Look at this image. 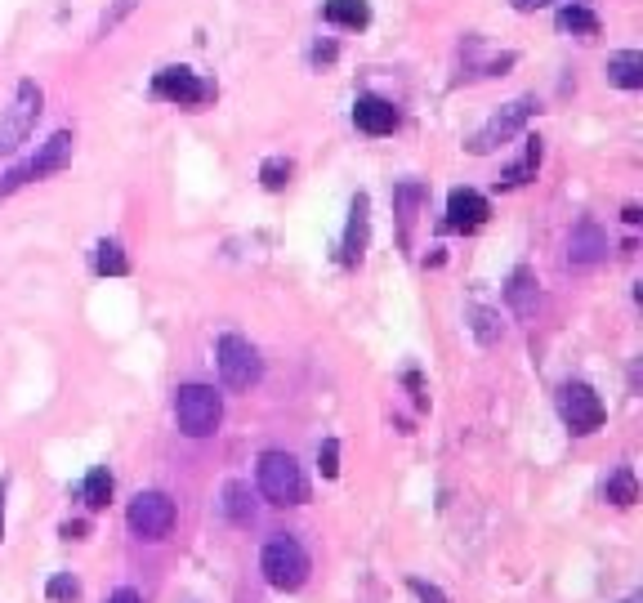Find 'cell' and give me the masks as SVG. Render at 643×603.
Segmentation results:
<instances>
[{"label":"cell","instance_id":"1","mask_svg":"<svg viewBox=\"0 0 643 603\" xmlns=\"http://www.w3.org/2000/svg\"><path fill=\"white\" fill-rule=\"evenodd\" d=\"M72 148H76V139H72V130H54L50 139L36 148V157H27L23 166H14L9 175H0V201L5 197H14L18 188H27V184H36V179H50V175H59V170L72 161Z\"/></svg>","mask_w":643,"mask_h":603},{"label":"cell","instance_id":"2","mask_svg":"<svg viewBox=\"0 0 643 603\" xmlns=\"http://www.w3.org/2000/svg\"><path fill=\"white\" fill-rule=\"evenodd\" d=\"M259 492L268 505H304L309 501V483H304V469L291 452H264L259 456Z\"/></svg>","mask_w":643,"mask_h":603},{"label":"cell","instance_id":"3","mask_svg":"<svg viewBox=\"0 0 643 603\" xmlns=\"http://www.w3.org/2000/svg\"><path fill=\"white\" fill-rule=\"evenodd\" d=\"M219 420H224V398L210 385L193 380V385L175 389V425L184 429L188 438H210L219 429Z\"/></svg>","mask_w":643,"mask_h":603},{"label":"cell","instance_id":"4","mask_svg":"<svg viewBox=\"0 0 643 603\" xmlns=\"http://www.w3.org/2000/svg\"><path fill=\"white\" fill-rule=\"evenodd\" d=\"M259 572H264V581L273 590L291 595V590H300L309 581V550L295 536H273L264 545V554H259Z\"/></svg>","mask_w":643,"mask_h":603},{"label":"cell","instance_id":"5","mask_svg":"<svg viewBox=\"0 0 643 603\" xmlns=\"http://www.w3.org/2000/svg\"><path fill=\"white\" fill-rule=\"evenodd\" d=\"M536 108H541V103H536L532 94H523V99L505 103L501 112H492V117L483 121V130H478L474 139L465 143V148L474 152V157H487V152H496L501 143H510L514 134H523V130H527V121L536 117Z\"/></svg>","mask_w":643,"mask_h":603},{"label":"cell","instance_id":"6","mask_svg":"<svg viewBox=\"0 0 643 603\" xmlns=\"http://www.w3.org/2000/svg\"><path fill=\"white\" fill-rule=\"evenodd\" d=\"M41 108H45L41 85H36V81H18L14 103L0 112V152L23 148L27 134L36 130V121H41Z\"/></svg>","mask_w":643,"mask_h":603},{"label":"cell","instance_id":"7","mask_svg":"<svg viewBox=\"0 0 643 603\" xmlns=\"http://www.w3.org/2000/svg\"><path fill=\"white\" fill-rule=\"evenodd\" d=\"M175 514H179L175 501H170L166 492H157V487H148V492H139L130 501L126 523L139 541H166L170 528H175Z\"/></svg>","mask_w":643,"mask_h":603},{"label":"cell","instance_id":"8","mask_svg":"<svg viewBox=\"0 0 643 603\" xmlns=\"http://www.w3.org/2000/svg\"><path fill=\"white\" fill-rule=\"evenodd\" d=\"M215 362H219V376H224L228 389H251L255 380L264 376V362H259L255 344L242 340V335H219Z\"/></svg>","mask_w":643,"mask_h":603},{"label":"cell","instance_id":"9","mask_svg":"<svg viewBox=\"0 0 643 603\" xmlns=\"http://www.w3.org/2000/svg\"><path fill=\"white\" fill-rule=\"evenodd\" d=\"M559 416H563V425H568L572 434H594V429L608 420V407H603V398L594 394L590 385L568 380V385L559 389Z\"/></svg>","mask_w":643,"mask_h":603},{"label":"cell","instance_id":"10","mask_svg":"<svg viewBox=\"0 0 643 603\" xmlns=\"http://www.w3.org/2000/svg\"><path fill=\"white\" fill-rule=\"evenodd\" d=\"M152 94L166 103H179V108H201L215 90H210L197 72H188V67H166V72H157V81H152Z\"/></svg>","mask_w":643,"mask_h":603},{"label":"cell","instance_id":"11","mask_svg":"<svg viewBox=\"0 0 643 603\" xmlns=\"http://www.w3.org/2000/svg\"><path fill=\"white\" fill-rule=\"evenodd\" d=\"M487 215H492V206H487V197L474 193V188H456V193L447 197V228L451 233H478V228L487 224Z\"/></svg>","mask_w":643,"mask_h":603},{"label":"cell","instance_id":"12","mask_svg":"<svg viewBox=\"0 0 643 603\" xmlns=\"http://www.w3.org/2000/svg\"><path fill=\"white\" fill-rule=\"evenodd\" d=\"M599 260H608V233H603L594 219H581L568 233V264L572 268H594Z\"/></svg>","mask_w":643,"mask_h":603},{"label":"cell","instance_id":"13","mask_svg":"<svg viewBox=\"0 0 643 603\" xmlns=\"http://www.w3.org/2000/svg\"><path fill=\"white\" fill-rule=\"evenodd\" d=\"M367 237H371V201L367 193H358L349 206V228H344V242H340V260L349 268L367 255Z\"/></svg>","mask_w":643,"mask_h":603},{"label":"cell","instance_id":"14","mask_svg":"<svg viewBox=\"0 0 643 603\" xmlns=\"http://www.w3.org/2000/svg\"><path fill=\"white\" fill-rule=\"evenodd\" d=\"M398 108H393L389 99H376V94H362L358 103H353V126H358L362 134H393L398 130Z\"/></svg>","mask_w":643,"mask_h":603},{"label":"cell","instance_id":"15","mask_svg":"<svg viewBox=\"0 0 643 603\" xmlns=\"http://www.w3.org/2000/svg\"><path fill=\"white\" fill-rule=\"evenodd\" d=\"M505 300H510V309L518 313V318H536V309H541V291H536L532 268H514L510 282H505Z\"/></svg>","mask_w":643,"mask_h":603},{"label":"cell","instance_id":"16","mask_svg":"<svg viewBox=\"0 0 643 603\" xmlns=\"http://www.w3.org/2000/svg\"><path fill=\"white\" fill-rule=\"evenodd\" d=\"M322 18L335 27H349V32H362V27L371 23V5L367 0H326Z\"/></svg>","mask_w":643,"mask_h":603},{"label":"cell","instance_id":"17","mask_svg":"<svg viewBox=\"0 0 643 603\" xmlns=\"http://www.w3.org/2000/svg\"><path fill=\"white\" fill-rule=\"evenodd\" d=\"M608 81L621 90H639L643 85V54L639 50H621L608 59Z\"/></svg>","mask_w":643,"mask_h":603},{"label":"cell","instance_id":"18","mask_svg":"<svg viewBox=\"0 0 643 603\" xmlns=\"http://www.w3.org/2000/svg\"><path fill=\"white\" fill-rule=\"evenodd\" d=\"M224 514L237 523V528H251V523H255L251 487H246V483H228V487H224Z\"/></svg>","mask_w":643,"mask_h":603},{"label":"cell","instance_id":"19","mask_svg":"<svg viewBox=\"0 0 643 603\" xmlns=\"http://www.w3.org/2000/svg\"><path fill=\"white\" fill-rule=\"evenodd\" d=\"M559 27L572 36H599V14L590 5H581V0H572V5L559 9Z\"/></svg>","mask_w":643,"mask_h":603},{"label":"cell","instance_id":"20","mask_svg":"<svg viewBox=\"0 0 643 603\" xmlns=\"http://www.w3.org/2000/svg\"><path fill=\"white\" fill-rule=\"evenodd\" d=\"M603 501L621 505V510H626V505H635V501H639V483H635V469H626V465H621L617 474H612L608 483H603Z\"/></svg>","mask_w":643,"mask_h":603},{"label":"cell","instance_id":"21","mask_svg":"<svg viewBox=\"0 0 643 603\" xmlns=\"http://www.w3.org/2000/svg\"><path fill=\"white\" fill-rule=\"evenodd\" d=\"M541 152H545L541 139H527V157L518 161V166L505 170L496 184H501V188H518V184H527V179H536V170H541Z\"/></svg>","mask_w":643,"mask_h":603},{"label":"cell","instance_id":"22","mask_svg":"<svg viewBox=\"0 0 643 603\" xmlns=\"http://www.w3.org/2000/svg\"><path fill=\"white\" fill-rule=\"evenodd\" d=\"M81 496H85V505H90V510H103V505L112 501V474H108V465H94L90 474H85Z\"/></svg>","mask_w":643,"mask_h":603},{"label":"cell","instance_id":"23","mask_svg":"<svg viewBox=\"0 0 643 603\" xmlns=\"http://www.w3.org/2000/svg\"><path fill=\"white\" fill-rule=\"evenodd\" d=\"M94 273H103V277H126L130 273V260H126V251H121V242L94 246Z\"/></svg>","mask_w":643,"mask_h":603},{"label":"cell","instance_id":"24","mask_svg":"<svg viewBox=\"0 0 643 603\" xmlns=\"http://www.w3.org/2000/svg\"><path fill=\"white\" fill-rule=\"evenodd\" d=\"M469 327H474V335L483 344H496L505 335V327H501V313L496 309H483V304H478V309H469Z\"/></svg>","mask_w":643,"mask_h":603},{"label":"cell","instance_id":"25","mask_svg":"<svg viewBox=\"0 0 643 603\" xmlns=\"http://www.w3.org/2000/svg\"><path fill=\"white\" fill-rule=\"evenodd\" d=\"M291 175H295V166L286 157H268L264 166H259V184H264L268 193H282V188L291 184Z\"/></svg>","mask_w":643,"mask_h":603},{"label":"cell","instance_id":"26","mask_svg":"<svg viewBox=\"0 0 643 603\" xmlns=\"http://www.w3.org/2000/svg\"><path fill=\"white\" fill-rule=\"evenodd\" d=\"M45 599L50 603H76L81 599V581H76L72 572H54L50 586H45Z\"/></svg>","mask_w":643,"mask_h":603},{"label":"cell","instance_id":"27","mask_svg":"<svg viewBox=\"0 0 643 603\" xmlns=\"http://www.w3.org/2000/svg\"><path fill=\"white\" fill-rule=\"evenodd\" d=\"M134 9H139V0H117V5L108 9V14L99 18V36H108V32H117L121 23H126V18L134 14Z\"/></svg>","mask_w":643,"mask_h":603},{"label":"cell","instance_id":"28","mask_svg":"<svg viewBox=\"0 0 643 603\" xmlns=\"http://www.w3.org/2000/svg\"><path fill=\"white\" fill-rule=\"evenodd\" d=\"M318 469H322V478L340 474V443H335V438H326V443L318 447Z\"/></svg>","mask_w":643,"mask_h":603},{"label":"cell","instance_id":"29","mask_svg":"<svg viewBox=\"0 0 643 603\" xmlns=\"http://www.w3.org/2000/svg\"><path fill=\"white\" fill-rule=\"evenodd\" d=\"M407 586H411V595H416L420 603H447L443 590H438V586H429V581H420V577H411Z\"/></svg>","mask_w":643,"mask_h":603},{"label":"cell","instance_id":"30","mask_svg":"<svg viewBox=\"0 0 643 603\" xmlns=\"http://www.w3.org/2000/svg\"><path fill=\"white\" fill-rule=\"evenodd\" d=\"M85 532H90V528H85V523H63V536H67V541H81Z\"/></svg>","mask_w":643,"mask_h":603},{"label":"cell","instance_id":"31","mask_svg":"<svg viewBox=\"0 0 643 603\" xmlns=\"http://www.w3.org/2000/svg\"><path fill=\"white\" fill-rule=\"evenodd\" d=\"M108 603H143L134 590H117V595H108Z\"/></svg>","mask_w":643,"mask_h":603},{"label":"cell","instance_id":"32","mask_svg":"<svg viewBox=\"0 0 643 603\" xmlns=\"http://www.w3.org/2000/svg\"><path fill=\"white\" fill-rule=\"evenodd\" d=\"M313 59H318V63H331V59H335V45H318V50H313Z\"/></svg>","mask_w":643,"mask_h":603},{"label":"cell","instance_id":"33","mask_svg":"<svg viewBox=\"0 0 643 603\" xmlns=\"http://www.w3.org/2000/svg\"><path fill=\"white\" fill-rule=\"evenodd\" d=\"M541 5H550V0H514V9H523V14H532V9H541Z\"/></svg>","mask_w":643,"mask_h":603},{"label":"cell","instance_id":"34","mask_svg":"<svg viewBox=\"0 0 643 603\" xmlns=\"http://www.w3.org/2000/svg\"><path fill=\"white\" fill-rule=\"evenodd\" d=\"M0 536H5V478H0Z\"/></svg>","mask_w":643,"mask_h":603},{"label":"cell","instance_id":"35","mask_svg":"<svg viewBox=\"0 0 643 603\" xmlns=\"http://www.w3.org/2000/svg\"><path fill=\"white\" fill-rule=\"evenodd\" d=\"M621 603H643V595H626V599H621Z\"/></svg>","mask_w":643,"mask_h":603}]
</instances>
